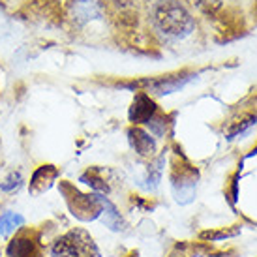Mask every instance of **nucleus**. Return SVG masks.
I'll use <instances>...</instances> for the list:
<instances>
[{"instance_id": "obj_8", "label": "nucleus", "mask_w": 257, "mask_h": 257, "mask_svg": "<svg viewBox=\"0 0 257 257\" xmlns=\"http://www.w3.org/2000/svg\"><path fill=\"white\" fill-rule=\"evenodd\" d=\"M128 141L132 145V149L136 150L139 156L143 158H152L156 154V141L150 136L147 130L134 126L128 130Z\"/></svg>"}, {"instance_id": "obj_7", "label": "nucleus", "mask_w": 257, "mask_h": 257, "mask_svg": "<svg viewBox=\"0 0 257 257\" xmlns=\"http://www.w3.org/2000/svg\"><path fill=\"white\" fill-rule=\"evenodd\" d=\"M158 107L156 103L150 100L149 94L145 92H139L134 98V101H132V107H130L128 111V116H130V122H134V124H147V122L156 114Z\"/></svg>"}, {"instance_id": "obj_12", "label": "nucleus", "mask_w": 257, "mask_h": 257, "mask_svg": "<svg viewBox=\"0 0 257 257\" xmlns=\"http://www.w3.org/2000/svg\"><path fill=\"white\" fill-rule=\"evenodd\" d=\"M81 182H83V184H86V186H90L92 190H96V192H100V193H107L109 192V184L101 179L100 175L94 171V169H92V171L88 169V171L81 177Z\"/></svg>"}, {"instance_id": "obj_10", "label": "nucleus", "mask_w": 257, "mask_h": 257, "mask_svg": "<svg viewBox=\"0 0 257 257\" xmlns=\"http://www.w3.org/2000/svg\"><path fill=\"white\" fill-rule=\"evenodd\" d=\"M100 220L103 221L109 229H113V231H122V229H124V220H122L120 212L116 210V207H114L107 197H103V208H101Z\"/></svg>"}, {"instance_id": "obj_15", "label": "nucleus", "mask_w": 257, "mask_h": 257, "mask_svg": "<svg viewBox=\"0 0 257 257\" xmlns=\"http://www.w3.org/2000/svg\"><path fill=\"white\" fill-rule=\"evenodd\" d=\"M193 4L197 8H201L203 12H207V14H214L221 8V2L223 0H192Z\"/></svg>"}, {"instance_id": "obj_9", "label": "nucleus", "mask_w": 257, "mask_h": 257, "mask_svg": "<svg viewBox=\"0 0 257 257\" xmlns=\"http://www.w3.org/2000/svg\"><path fill=\"white\" fill-rule=\"evenodd\" d=\"M58 177V169L57 167H53V165H42V167H38L34 175H32V179H30V186L29 190L32 195H42L43 192H47L51 188V184L57 180Z\"/></svg>"}, {"instance_id": "obj_2", "label": "nucleus", "mask_w": 257, "mask_h": 257, "mask_svg": "<svg viewBox=\"0 0 257 257\" xmlns=\"http://www.w3.org/2000/svg\"><path fill=\"white\" fill-rule=\"evenodd\" d=\"M51 257H100V251L85 229H72L53 242Z\"/></svg>"}, {"instance_id": "obj_3", "label": "nucleus", "mask_w": 257, "mask_h": 257, "mask_svg": "<svg viewBox=\"0 0 257 257\" xmlns=\"http://www.w3.org/2000/svg\"><path fill=\"white\" fill-rule=\"evenodd\" d=\"M62 192L66 195V203L75 218L83 221L98 220L103 208V195L98 193H81L70 184H62Z\"/></svg>"}, {"instance_id": "obj_4", "label": "nucleus", "mask_w": 257, "mask_h": 257, "mask_svg": "<svg viewBox=\"0 0 257 257\" xmlns=\"http://www.w3.org/2000/svg\"><path fill=\"white\" fill-rule=\"evenodd\" d=\"M171 186L177 203H180V205L192 203L195 199V192H197V171L182 169L180 175H173L171 177Z\"/></svg>"}, {"instance_id": "obj_6", "label": "nucleus", "mask_w": 257, "mask_h": 257, "mask_svg": "<svg viewBox=\"0 0 257 257\" xmlns=\"http://www.w3.org/2000/svg\"><path fill=\"white\" fill-rule=\"evenodd\" d=\"M8 257H38V238L30 231H19L8 242Z\"/></svg>"}, {"instance_id": "obj_17", "label": "nucleus", "mask_w": 257, "mask_h": 257, "mask_svg": "<svg viewBox=\"0 0 257 257\" xmlns=\"http://www.w3.org/2000/svg\"><path fill=\"white\" fill-rule=\"evenodd\" d=\"M171 257H179V255H177V253H173V255ZM180 257H182V255H180Z\"/></svg>"}, {"instance_id": "obj_16", "label": "nucleus", "mask_w": 257, "mask_h": 257, "mask_svg": "<svg viewBox=\"0 0 257 257\" xmlns=\"http://www.w3.org/2000/svg\"><path fill=\"white\" fill-rule=\"evenodd\" d=\"M128 257H137V253H136V251H134V253H130Z\"/></svg>"}, {"instance_id": "obj_13", "label": "nucleus", "mask_w": 257, "mask_h": 257, "mask_svg": "<svg viewBox=\"0 0 257 257\" xmlns=\"http://www.w3.org/2000/svg\"><path fill=\"white\" fill-rule=\"evenodd\" d=\"M255 122H257V116H244L242 120L233 122V126L227 130V139H235L238 134L246 132V130L250 128V126H253Z\"/></svg>"}, {"instance_id": "obj_5", "label": "nucleus", "mask_w": 257, "mask_h": 257, "mask_svg": "<svg viewBox=\"0 0 257 257\" xmlns=\"http://www.w3.org/2000/svg\"><path fill=\"white\" fill-rule=\"evenodd\" d=\"M193 75L188 73H177V75H167V77H158L150 79V81H141V85L147 86V92L156 94V96H165V94H171L175 90H179L182 86L192 81Z\"/></svg>"}, {"instance_id": "obj_14", "label": "nucleus", "mask_w": 257, "mask_h": 257, "mask_svg": "<svg viewBox=\"0 0 257 257\" xmlns=\"http://www.w3.org/2000/svg\"><path fill=\"white\" fill-rule=\"evenodd\" d=\"M23 184V177L21 173H10L6 179L0 182V190L2 192H14V190H17L19 186Z\"/></svg>"}, {"instance_id": "obj_18", "label": "nucleus", "mask_w": 257, "mask_h": 257, "mask_svg": "<svg viewBox=\"0 0 257 257\" xmlns=\"http://www.w3.org/2000/svg\"><path fill=\"white\" fill-rule=\"evenodd\" d=\"M0 257H2V251H0Z\"/></svg>"}, {"instance_id": "obj_11", "label": "nucleus", "mask_w": 257, "mask_h": 257, "mask_svg": "<svg viewBox=\"0 0 257 257\" xmlns=\"http://www.w3.org/2000/svg\"><path fill=\"white\" fill-rule=\"evenodd\" d=\"M23 225H25V218L14 210H6L0 216V235L2 236H10L12 233L19 231Z\"/></svg>"}, {"instance_id": "obj_1", "label": "nucleus", "mask_w": 257, "mask_h": 257, "mask_svg": "<svg viewBox=\"0 0 257 257\" xmlns=\"http://www.w3.org/2000/svg\"><path fill=\"white\" fill-rule=\"evenodd\" d=\"M152 21L165 36L171 38L188 36L195 27L193 17L179 0H158L152 6Z\"/></svg>"}]
</instances>
